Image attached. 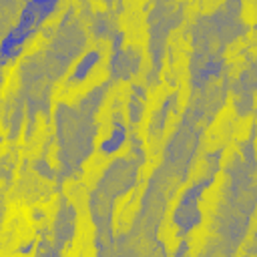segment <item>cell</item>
<instances>
[{
	"label": "cell",
	"instance_id": "obj_1",
	"mask_svg": "<svg viewBox=\"0 0 257 257\" xmlns=\"http://www.w3.org/2000/svg\"><path fill=\"white\" fill-rule=\"evenodd\" d=\"M56 2H58V0H30V2L24 6V10H22V14H20V20H18V26H16L10 34H6L4 42H2V56H4V58L14 56V54L20 50V46L24 44V40H26V38L40 26V22L54 10Z\"/></svg>",
	"mask_w": 257,
	"mask_h": 257
},
{
	"label": "cell",
	"instance_id": "obj_3",
	"mask_svg": "<svg viewBox=\"0 0 257 257\" xmlns=\"http://www.w3.org/2000/svg\"><path fill=\"white\" fill-rule=\"evenodd\" d=\"M126 141V131H124V126L122 124H116L114 128H112V135L102 143V153H112V151H116L122 143Z\"/></svg>",
	"mask_w": 257,
	"mask_h": 257
},
{
	"label": "cell",
	"instance_id": "obj_2",
	"mask_svg": "<svg viewBox=\"0 0 257 257\" xmlns=\"http://www.w3.org/2000/svg\"><path fill=\"white\" fill-rule=\"evenodd\" d=\"M98 62V52H88L78 64H76V68H74V74H72V82H76V80H82L90 70H92V66Z\"/></svg>",
	"mask_w": 257,
	"mask_h": 257
}]
</instances>
